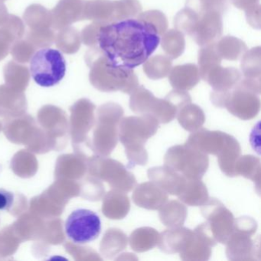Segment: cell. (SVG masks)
Here are the masks:
<instances>
[{
  "label": "cell",
  "mask_w": 261,
  "mask_h": 261,
  "mask_svg": "<svg viewBox=\"0 0 261 261\" xmlns=\"http://www.w3.org/2000/svg\"><path fill=\"white\" fill-rule=\"evenodd\" d=\"M260 48H253L243 56L241 68L247 79H259L260 74Z\"/></svg>",
  "instance_id": "cell-29"
},
{
  "label": "cell",
  "mask_w": 261,
  "mask_h": 261,
  "mask_svg": "<svg viewBox=\"0 0 261 261\" xmlns=\"http://www.w3.org/2000/svg\"><path fill=\"white\" fill-rule=\"evenodd\" d=\"M110 205L111 212L107 214V216H109L112 219H123L129 213L130 209V202L126 192L120 191H113L109 193Z\"/></svg>",
  "instance_id": "cell-28"
},
{
  "label": "cell",
  "mask_w": 261,
  "mask_h": 261,
  "mask_svg": "<svg viewBox=\"0 0 261 261\" xmlns=\"http://www.w3.org/2000/svg\"><path fill=\"white\" fill-rule=\"evenodd\" d=\"M241 80V73L238 70L233 68H224L220 65L211 70L204 79L217 92L230 91Z\"/></svg>",
  "instance_id": "cell-15"
},
{
  "label": "cell",
  "mask_w": 261,
  "mask_h": 261,
  "mask_svg": "<svg viewBox=\"0 0 261 261\" xmlns=\"http://www.w3.org/2000/svg\"><path fill=\"white\" fill-rule=\"evenodd\" d=\"M157 98L154 97L150 91L143 88L138 87L132 94L129 99V107L131 111L136 114H149L150 115L156 103Z\"/></svg>",
  "instance_id": "cell-22"
},
{
  "label": "cell",
  "mask_w": 261,
  "mask_h": 261,
  "mask_svg": "<svg viewBox=\"0 0 261 261\" xmlns=\"http://www.w3.org/2000/svg\"><path fill=\"white\" fill-rule=\"evenodd\" d=\"M196 12L198 13V22L191 36L201 47L216 43L222 34V13L214 7Z\"/></svg>",
  "instance_id": "cell-9"
},
{
  "label": "cell",
  "mask_w": 261,
  "mask_h": 261,
  "mask_svg": "<svg viewBox=\"0 0 261 261\" xmlns=\"http://www.w3.org/2000/svg\"><path fill=\"white\" fill-rule=\"evenodd\" d=\"M133 201L139 207L148 210H160L168 201V194L152 181L136 186Z\"/></svg>",
  "instance_id": "cell-12"
},
{
  "label": "cell",
  "mask_w": 261,
  "mask_h": 261,
  "mask_svg": "<svg viewBox=\"0 0 261 261\" xmlns=\"http://www.w3.org/2000/svg\"><path fill=\"white\" fill-rule=\"evenodd\" d=\"M235 175H242L257 182L260 181V161L253 155L240 156L234 166Z\"/></svg>",
  "instance_id": "cell-24"
},
{
  "label": "cell",
  "mask_w": 261,
  "mask_h": 261,
  "mask_svg": "<svg viewBox=\"0 0 261 261\" xmlns=\"http://www.w3.org/2000/svg\"><path fill=\"white\" fill-rule=\"evenodd\" d=\"M172 68V61L169 58L156 56L146 61L143 70L146 75L152 80L163 79L169 75Z\"/></svg>",
  "instance_id": "cell-26"
},
{
  "label": "cell",
  "mask_w": 261,
  "mask_h": 261,
  "mask_svg": "<svg viewBox=\"0 0 261 261\" xmlns=\"http://www.w3.org/2000/svg\"><path fill=\"white\" fill-rule=\"evenodd\" d=\"M160 233L152 227H140L131 233L129 244L134 251L145 252L158 244Z\"/></svg>",
  "instance_id": "cell-21"
},
{
  "label": "cell",
  "mask_w": 261,
  "mask_h": 261,
  "mask_svg": "<svg viewBox=\"0 0 261 261\" xmlns=\"http://www.w3.org/2000/svg\"><path fill=\"white\" fill-rule=\"evenodd\" d=\"M240 155H241V146L239 143L237 141L234 137L228 135L224 149L220 155H218L220 168L227 176H236L234 166Z\"/></svg>",
  "instance_id": "cell-18"
},
{
  "label": "cell",
  "mask_w": 261,
  "mask_h": 261,
  "mask_svg": "<svg viewBox=\"0 0 261 261\" xmlns=\"http://www.w3.org/2000/svg\"><path fill=\"white\" fill-rule=\"evenodd\" d=\"M101 231V221L97 213L88 209H77L67 218L65 233L73 242L88 244L97 239Z\"/></svg>",
  "instance_id": "cell-6"
},
{
  "label": "cell",
  "mask_w": 261,
  "mask_h": 261,
  "mask_svg": "<svg viewBox=\"0 0 261 261\" xmlns=\"http://www.w3.org/2000/svg\"><path fill=\"white\" fill-rule=\"evenodd\" d=\"M169 74L171 85L174 89L179 91L192 89L201 79L198 67L193 64L175 67Z\"/></svg>",
  "instance_id": "cell-16"
},
{
  "label": "cell",
  "mask_w": 261,
  "mask_h": 261,
  "mask_svg": "<svg viewBox=\"0 0 261 261\" xmlns=\"http://www.w3.org/2000/svg\"><path fill=\"white\" fill-rule=\"evenodd\" d=\"M178 197L188 205L201 206L208 199V192L201 179H187Z\"/></svg>",
  "instance_id": "cell-17"
},
{
  "label": "cell",
  "mask_w": 261,
  "mask_h": 261,
  "mask_svg": "<svg viewBox=\"0 0 261 261\" xmlns=\"http://www.w3.org/2000/svg\"><path fill=\"white\" fill-rule=\"evenodd\" d=\"M162 47L171 60L179 57L185 49V39L182 33L178 30H174L166 32L163 37Z\"/></svg>",
  "instance_id": "cell-25"
},
{
  "label": "cell",
  "mask_w": 261,
  "mask_h": 261,
  "mask_svg": "<svg viewBox=\"0 0 261 261\" xmlns=\"http://www.w3.org/2000/svg\"><path fill=\"white\" fill-rule=\"evenodd\" d=\"M147 175L151 181L163 189L168 195L177 196L181 193L187 181L182 175L166 166L150 168Z\"/></svg>",
  "instance_id": "cell-13"
},
{
  "label": "cell",
  "mask_w": 261,
  "mask_h": 261,
  "mask_svg": "<svg viewBox=\"0 0 261 261\" xmlns=\"http://www.w3.org/2000/svg\"><path fill=\"white\" fill-rule=\"evenodd\" d=\"M15 196L13 192L0 189V211H10L13 206Z\"/></svg>",
  "instance_id": "cell-32"
},
{
  "label": "cell",
  "mask_w": 261,
  "mask_h": 261,
  "mask_svg": "<svg viewBox=\"0 0 261 261\" xmlns=\"http://www.w3.org/2000/svg\"><path fill=\"white\" fill-rule=\"evenodd\" d=\"M213 1L217 4V5L218 6V7H221L222 10H224L226 0H213Z\"/></svg>",
  "instance_id": "cell-34"
},
{
  "label": "cell",
  "mask_w": 261,
  "mask_h": 261,
  "mask_svg": "<svg viewBox=\"0 0 261 261\" xmlns=\"http://www.w3.org/2000/svg\"><path fill=\"white\" fill-rule=\"evenodd\" d=\"M232 4L240 10H250L252 7L256 5L259 0H231Z\"/></svg>",
  "instance_id": "cell-33"
},
{
  "label": "cell",
  "mask_w": 261,
  "mask_h": 261,
  "mask_svg": "<svg viewBox=\"0 0 261 261\" xmlns=\"http://www.w3.org/2000/svg\"><path fill=\"white\" fill-rule=\"evenodd\" d=\"M165 166L178 172L187 179H201L207 172L209 160L203 153L188 145L169 148L164 157Z\"/></svg>",
  "instance_id": "cell-5"
},
{
  "label": "cell",
  "mask_w": 261,
  "mask_h": 261,
  "mask_svg": "<svg viewBox=\"0 0 261 261\" xmlns=\"http://www.w3.org/2000/svg\"><path fill=\"white\" fill-rule=\"evenodd\" d=\"M30 73L37 85L50 88L58 85L65 77L66 62L59 50L42 48L31 59Z\"/></svg>",
  "instance_id": "cell-4"
},
{
  "label": "cell",
  "mask_w": 261,
  "mask_h": 261,
  "mask_svg": "<svg viewBox=\"0 0 261 261\" xmlns=\"http://www.w3.org/2000/svg\"><path fill=\"white\" fill-rule=\"evenodd\" d=\"M114 4L116 22L132 19L141 12L142 7L138 0H117Z\"/></svg>",
  "instance_id": "cell-30"
},
{
  "label": "cell",
  "mask_w": 261,
  "mask_h": 261,
  "mask_svg": "<svg viewBox=\"0 0 261 261\" xmlns=\"http://www.w3.org/2000/svg\"><path fill=\"white\" fill-rule=\"evenodd\" d=\"M193 230L186 227H170L160 233L157 245L166 253H181L193 236Z\"/></svg>",
  "instance_id": "cell-14"
},
{
  "label": "cell",
  "mask_w": 261,
  "mask_h": 261,
  "mask_svg": "<svg viewBox=\"0 0 261 261\" xmlns=\"http://www.w3.org/2000/svg\"><path fill=\"white\" fill-rule=\"evenodd\" d=\"M201 208V215L216 242L226 244L234 228V218L231 212L217 198L207 200Z\"/></svg>",
  "instance_id": "cell-8"
},
{
  "label": "cell",
  "mask_w": 261,
  "mask_h": 261,
  "mask_svg": "<svg viewBox=\"0 0 261 261\" xmlns=\"http://www.w3.org/2000/svg\"><path fill=\"white\" fill-rule=\"evenodd\" d=\"M138 18L148 21L152 25H155L158 30L160 36L166 33L168 27L167 19L161 12L157 11V10L145 12V13H140Z\"/></svg>",
  "instance_id": "cell-31"
},
{
  "label": "cell",
  "mask_w": 261,
  "mask_h": 261,
  "mask_svg": "<svg viewBox=\"0 0 261 261\" xmlns=\"http://www.w3.org/2000/svg\"><path fill=\"white\" fill-rule=\"evenodd\" d=\"M229 134L221 131L199 129L192 132L186 144L205 154L220 155L227 142Z\"/></svg>",
  "instance_id": "cell-11"
},
{
  "label": "cell",
  "mask_w": 261,
  "mask_h": 261,
  "mask_svg": "<svg viewBox=\"0 0 261 261\" xmlns=\"http://www.w3.org/2000/svg\"><path fill=\"white\" fill-rule=\"evenodd\" d=\"M187 217V208L178 201L166 202L160 209V218L164 225L170 227H181Z\"/></svg>",
  "instance_id": "cell-20"
},
{
  "label": "cell",
  "mask_w": 261,
  "mask_h": 261,
  "mask_svg": "<svg viewBox=\"0 0 261 261\" xmlns=\"http://www.w3.org/2000/svg\"><path fill=\"white\" fill-rule=\"evenodd\" d=\"M259 94L248 84L241 80L230 91H213L211 100L215 106L227 108L230 114L241 120H247L256 117L259 113Z\"/></svg>",
  "instance_id": "cell-3"
},
{
  "label": "cell",
  "mask_w": 261,
  "mask_h": 261,
  "mask_svg": "<svg viewBox=\"0 0 261 261\" xmlns=\"http://www.w3.org/2000/svg\"><path fill=\"white\" fill-rule=\"evenodd\" d=\"M215 48L219 56L227 60H238L247 50V45L234 37L223 38L215 43Z\"/></svg>",
  "instance_id": "cell-23"
},
{
  "label": "cell",
  "mask_w": 261,
  "mask_h": 261,
  "mask_svg": "<svg viewBox=\"0 0 261 261\" xmlns=\"http://www.w3.org/2000/svg\"><path fill=\"white\" fill-rule=\"evenodd\" d=\"M221 59L222 58L219 56L215 48V43L202 47L198 53V70L203 80L211 70L221 65Z\"/></svg>",
  "instance_id": "cell-27"
},
{
  "label": "cell",
  "mask_w": 261,
  "mask_h": 261,
  "mask_svg": "<svg viewBox=\"0 0 261 261\" xmlns=\"http://www.w3.org/2000/svg\"><path fill=\"white\" fill-rule=\"evenodd\" d=\"M97 74L102 77L100 89L105 91H122L131 94L139 87L138 79L130 68L117 66L101 53Z\"/></svg>",
  "instance_id": "cell-7"
},
{
  "label": "cell",
  "mask_w": 261,
  "mask_h": 261,
  "mask_svg": "<svg viewBox=\"0 0 261 261\" xmlns=\"http://www.w3.org/2000/svg\"><path fill=\"white\" fill-rule=\"evenodd\" d=\"M158 120L149 114L122 118L119 124V140L125 147L128 167L144 166L148 162V153L144 145L156 134Z\"/></svg>",
  "instance_id": "cell-2"
},
{
  "label": "cell",
  "mask_w": 261,
  "mask_h": 261,
  "mask_svg": "<svg viewBox=\"0 0 261 261\" xmlns=\"http://www.w3.org/2000/svg\"><path fill=\"white\" fill-rule=\"evenodd\" d=\"M97 40L102 54L111 63L134 69L156 50L160 35L150 22L132 18L100 25Z\"/></svg>",
  "instance_id": "cell-1"
},
{
  "label": "cell",
  "mask_w": 261,
  "mask_h": 261,
  "mask_svg": "<svg viewBox=\"0 0 261 261\" xmlns=\"http://www.w3.org/2000/svg\"><path fill=\"white\" fill-rule=\"evenodd\" d=\"M176 118L180 125L191 133L201 129L205 120L202 110L196 105H192V102L178 111Z\"/></svg>",
  "instance_id": "cell-19"
},
{
  "label": "cell",
  "mask_w": 261,
  "mask_h": 261,
  "mask_svg": "<svg viewBox=\"0 0 261 261\" xmlns=\"http://www.w3.org/2000/svg\"><path fill=\"white\" fill-rule=\"evenodd\" d=\"M0 171H1V166H0Z\"/></svg>",
  "instance_id": "cell-35"
},
{
  "label": "cell",
  "mask_w": 261,
  "mask_h": 261,
  "mask_svg": "<svg viewBox=\"0 0 261 261\" xmlns=\"http://www.w3.org/2000/svg\"><path fill=\"white\" fill-rule=\"evenodd\" d=\"M252 233L233 229L225 244L226 253L230 260H259V236L251 238Z\"/></svg>",
  "instance_id": "cell-10"
}]
</instances>
